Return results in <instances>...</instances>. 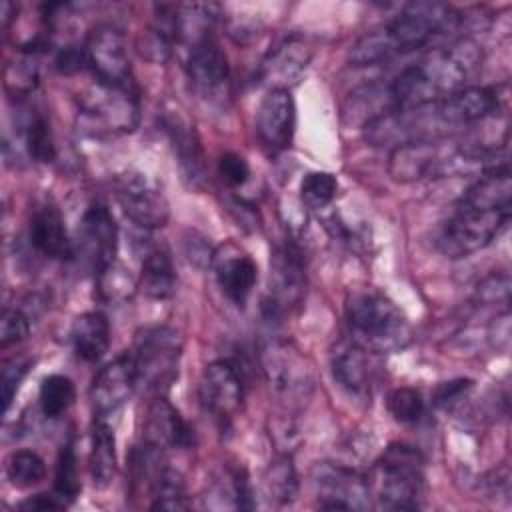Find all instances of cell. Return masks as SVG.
<instances>
[{
    "label": "cell",
    "instance_id": "obj_46",
    "mask_svg": "<svg viewBox=\"0 0 512 512\" xmlns=\"http://www.w3.org/2000/svg\"><path fill=\"white\" fill-rule=\"evenodd\" d=\"M54 66H56V70H58L60 74H66V76H72V74L82 72L84 68H88L84 46H74V44H70V46L60 48V52L56 54Z\"/></svg>",
    "mask_w": 512,
    "mask_h": 512
},
{
    "label": "cell",
    "instance_id": "obj_6",
    "mask_svg": "<svg viewBox=\"0 0 512 512\" xmlns=\"http://www.w3.org/2000/svg\"><path fill=\"white\" fill-rule=\"evenodd\" d=\"M510 214L512 208L484 210L458 204L440 230L436 246L448 258L470 256L486 248L506 228Z\"/></svg>",
    "mask_w": 512,
    "mask_h": 512
},
{
    "label": "cell",
    "instance_id": "obj_5",
    "mask_svg": "<svg viewBox=\"0 0 512 512\" xmlns=\"http://www.w3.org/2000/svg\"><path fill=\"white\" fill-rule=\"evenodd\" d=\"M134 364L138 384L154 392H164L178 378L182 356V336L166 324L144 326L134 338Z\"/></svg>",
    "mask_w": 512,
    "mask_h": 512
},
{
    "label": "cell",
    "instance_id": "obj_10",
    "mask_svg": "<svg viewBox=\"0 0 512 512\" xmlns=\"http://www.w3.org/2000/svg\"><path fill=\"white\" fill-rule=\"evenodd\" d=\"M114 196L122 212L140 228H162L170 218V206L162 188L140 170L120 172L114 178Z\"/></svg>",
    "mask_w": 512,
    "mask_h": 512
},
{
    "label": "cell",
    "instance_id": "obj_40",
    "mask_svg": "<svg viewBox=\"0 0 512 512\" xmlns=\"http://www.w3.org/2000/svg\"><path fill=\"white\" fill-rule=\"evenodd\" d=\"M30 332V322L18 308H4L0 314V346L8 348L22 342Z\"/></svg>",
    "mask_w": 512,
    "mask_h": 512
},
{
    "label": "cell",
    "instance_id": "obj_28",
    "mask_svg": "<svg viewBox=\"0 0 512 512\" xmlns=\"http://www.w3.org/2000/svg\"><path fill=\"white\" fill-rule=\"evenodd\" d=\"M138 288L154 298L166 300L176 290V270L172 264L170 250L164 244H156L146 250L142 258V272L138 278Z\"/></svg>",
    "mask_w": 512,
    "mask_h": 512
},
{
    "label": "cell",
    "instance_id": "obj_35",
    "mask_svg": "<svg viewBox=\"0 0 512 512\" xmlns=\"http://www.w3.org/2000/svg\"><path fill=\"white\" fill-rule=\"evenodd\" d=\"M6 476L14 486L30 488L44 480L46 464L32 450H16L6 458Z\"/></svg>",
    "mask_w": 512,
    "mask_h": 512
},
{
    "label": "cell",
    "instance_id": "obj_42",
    "mask_svg": "<svg viewBox=\"0 0 512 512\" xmlns=\"http://www.w3.org/2000/svg\"><path fill=\"white\" fill-rule=\"evenodd\" d=\"M472 388H474V382L470 378H454V380L442 382L434 390V404L438 408L452 410L470 394Z\"/></svg>",
    "mask_w": 512,
    "mask_h": 512
},
{
    "label": "cell",
    "instance_id": "obj_36",
    "mask_svg": "<svg viewBox=\"0 0 512 512\" xmlns=\"http://www.w3.org/2000/svg\"><path fill=\"white\" fill-rule=\"evenodd\" d=\"M80 492V480H78V458L74 444L68 442L60 448L58 460H56V472H54V494L70 506Z\"/></svg>",
    "mask_w": 512,
    "mask_h": 512
},
{
    "label": "cell",
    "instance_id": "obj_21",
    "mask_svg": "<svg viewBox=\"0 0 512 512\" xmlns=\"http://www.w3.org/2000/svg\"><path fill=\"white\" fill-rule=\"evenodd\" d=\"M28 228L30 242L42 256L52 260L74 258V244L68 236L64 216L52 200L44 198L34 204Z\"/></svg>",
    "mask_w": 512,
    "mask_h": 512
},
{
    "label": "cell",
    "instance_id": "obj_3",
    "mask_svg": "<svg viewBox=\"0 0 512 512\" xmlns=\"http://www.w3.org/2000/svg\"><path fill=\"white\" fill-rule=\"evenodd\" d=\"M370 494L382 508L416 510L424 498V458L408 444H390L368 476Z\"/></svg>",
    "mask_w": 512,
    "mask_h": 512
},
{
    "label": "cell",
    "instance_id": "obj_31",
    "mask_svg": "<svg viewBox=\"0 0 512 512\" xmlns=\"http://www.w3.org/2000/svg\"><path fill=\"white\" fill-rule=\"evenodd\" d=\"M264 492L278 506L292 504L298 494V476L288 454L274 458L264 472Z\"/></svg>",
    "mask_w": 512,
    "mask_h": 512
},
{
    "label": "cell",
    "instance_id": "obj_33",
    "mask_svg": "<svg viewBox=\"0 0 512 512\" xmlns=\"http://www.w3.org/2000/svg\"><path fill=\"white\" fill-rule=\"evenodd\" d=\"M76 388L74 382L64 374H50L40 384V410L46 418H58L62 416L74 402Z\"/></svg>",
    "mask_w": 512,
    "mask_h": 512
},
{
    "label": "cell",
    "instance_id": "obj_17",
    "mask_svg": "<svg viewBox=\"0 0 512 512\" xmlns=\"http://www.w3.org/2000/svg\"><path fill=\"white\" fill-rule=\"evenodd\" d=\"M296 128V104L290 90L272 88L260 100L256 112V132L272 152H282L292 144Z\"/></svg>",
    "mask_w": 512,
    "mask_h": 512
},
{
    "label": "cell",
    "instance_id": "obj_1",
    "mask_svg": "<svg viewBox=\"0 0 512 512\" xmlns=\"http://www.w3.org/2000/svg\"><path fill=\"white\" fill-rule=\"evenodd\" d=\"M480 62L482 50L470 38L434 48L388 84L394 108L410 110L442 100L464 88V82L480 68Z\"/></svg>",
    "mask_w": 512,
    "mask_h": 512
},
{
    "label": "cell",
    "instance_id": "obj_7",
    "mask_svg": "<svg viewBox=\"0 0 512 512\" xmlns=\"http://www.w3.org/2000/svg\"><path fill=\"white\" fill-rule=\"evenodd\" d=\"M460 24V16L452 12L450 6L442 2H410L404 10L384 24L386 36L392 44L394 54L410 52L426 46L436 34L446 28Z\"/></svg>",
    "mask_w": 512,
    "mask_h": 512
},
{
    "label": "cell",
    "instance_id": "obj_4",
    "mask_svg": "<svg viewBox=\"0 0 512 512\" xmlns=\"http://www.w3.org/2000/svg\"><path fill=\"white\" fill-rule=\"evenodd\" d=\"M78 120L90 136H118L132 132L138 124V92L128 84L94 86L78 98Z\"/></svg>",
    "mask_w": 512,
    "mask_h": 512
},
{
    "label": "cell",
    "instance_id": "obj_27",
    "mask_svg": "<svg viewBox=\"0 0 512 512\" xmlns=\"http://www.w3.org/2000/svg\"><path fill=\"white\" fill-rule=\"evenodd\" d=\"M70 342L76 358L96 362L110 346V322L102 312L80 314L70 328Z\"/></svg>",
    "mask_w": 512,
    "mask_h": 512
},
{
    "label": "cell",
    "instance_id": "obj_8",
    "mask_svg": "<svg viewBox=\"0 0 512 512\" xmlns=\"http://www.w3.org/2000/svg\"><path fill=\"white\" fill-rule=\"evenodd\" d=\"M260 366L270 388L286 402L304 400L314 386L308 358L288 342H266L260 348Z\"/></svg>",
    "mask_w": 512,
    "mask_h": 512
},
{
    "label": "cell",
    "instance_id": "obj_48",
    "mask_svg": "<svg viewBox=\"0 0 512 512\" xmlns=\"http://www.w3.org/2000/svg\"><path fill=\"white\" fill-rule=\"evenodd\" d=\"M20 510L26 512H46V510H64L66 504L52 492V494H36L18 504Z\"/></svg>",
    "mask_w": 512,
    "mask_h": 512
},
{
    "label": "cell",
    "instance_id": "obj_15",
    "mask_svg": "<svg viewBox=\"0 0 512 512\" xmlns=\"http://www.w3.org/2000/svg\"><path fill=\"white\" fill-rule=\"evenodd\" d=\"M244 386L234 364L228 360L210 362L198 382V398L204 410L218 420H230L242 406Z\"/></svg>",
    "mask_w": 512,
    "mask_h": 512
},
{
    "label": "cell",
    "instance_id": "obj_19",
    "mask_svg": "<svg viewBox=\"0 0 512 512\" xmlns=\"http://www.w3.org/2000/svg\"><path fill=\"white\" fill-rule=\"evenodd\" d=\"M136 384L138 372L132 352H122L104 368H100L90 386V400L98 416H106L118 410L132 396Z\"/></svg>",
    "mask_w": 512,
    "mask_h": 512
},
{
    "label": "cell",
    "instance_id": "obj_9",
    "mask_svg": "<svg viewBox=\"0 0 512 512\" xmlns=\"http://www.w3.org/2000/svg\"><path fill=\"white\" fill-rule=\"evenodd\" d=\"M186 78L190 90L212 106H222L230 98L228 58L214 34L186 50Z\"/></svg>",
    "mask_w": 512,
    "mask_h": 512
},
{
    "label": "cell",
    "instance_id": "obj_26",
    "mask_svg": "<svg viewBox=\"0 0 512 512\" xmlns=\"http://www.w3.org/2000/svg\"><path fill=\"white\" fill-rule=\"evenodd\" d=\"M512 180L508 164L488 168L482 178H478L458 200L460 206L484 208V210H500L512 208Z\"/></svg>",
    "mask_w": 512,
    "mask_h": 512
},
{
    "label": "cell",
    "instance_id": "obj_29",
    "mask_svg": "<svg viewBox=\"0 0 512 512\" xmlns=\"http://www.w3.org/2000/svg\"><path fill=\"white\" fill-rule=\"evenodd\" d=\"M116 474V438L106 416H98L92 424L90 476L94 486L106 488Z\"/></svg>",
    "mask_w": 512,
    "mask_h": 512
},
{
    "label": "cell",
    "instance_id": "obj_18",
    "mask_svg": "<svg viewBox=\"0 0 512 512\" xmlns=\"http://www.w3.org/2000/svg\"><path fill=\"white\" fill-rule=\"evenodd\" d=\"M498 108V92L486 86H464L434 102V112L444 130L456 126H474L476 122L496 114Z\"/></svg>",
    "mask_w": 512,
    "mask_h": 512
},
{
    "label": "cell",
    "instance_id": "obj_45",
    "mask_svg": "<svg viewBox=\"0 0 512 512\" xmlns=\"http://www.w3.org/2000/svg\"><path fill=\"white\" fill-rule=\"evenodd\" d=\"M214 250L208 242L206 236L188 230L184 236V254L188 258L190 264L198 266V268H212V258H214Z\"/></svg>",
    "mask_w": 512,
    "mask_h": 512
},
{
    "label": "cell",
    "instance_id": "obj_47",
    "mask_svg": "<svg viewBox=\"0 0 512 512\" xmlns=\"http://www.w3.org/2000/svg\"><path fill=\"white\" fill-rule=\"evenodd\" d=\"M488 338H490V342L496 350H506L508 348V342H510V312H508V308H504L494 318V322L490 324Z\"/></svg>",
    "mask_w": 512,
    "mask_h": 512
},
{
    "label": "cell",
    "instance_id": "obj_41",
    "mask_svg": "<svg viewBox=\"0 0 512 512\" xmlns=\"http://www.w3.org/2000/svg\"><path fill=\"white\" fill-rule=\"evenodd\" d=\"M30 368V360L28 358H10L2 362V370H0V384H2V400H4V410L10 408L12 398L22 382V378L26 376Z\"/></svg>",
    "mask_w": 512,
    "mask_h": 512
},
{
    "label": "cell",
    "instance_id": "obj_25",
    "mask_svg": "<svg viewBox=\"0 0 512 512\" xmlns=\"http://www.w3.org/2000/svg\"><path fill=\"white\" fill-rule=\"evenodd\" d=\"M372 354L352 338H340L330 352V368L336 382L352 394L370 392L374 380Z\"/></svg>",
    "mask_w": 512,
    "mask_h": 512
},
{
    "label": "cell",
    "instance_id": "obj_13",
    "mask_svg": "<svg viewBox=\"0 0 512 512\" xmlns=\"http://www.w3.org/2000/svg\"><path fill=\"white\" fill-rule=\"evenodd\" d=\"M458 162H464V160L458 156L456 144L452 152L444 156L436 140H416V142L400 144L392 150L388 172L396 182L406 184V182H416L430 176H444Z\"/></svg>",
    "mask_w": 512,
    "mask_h": 512
},
{
    "label": "cell",
    "instance_id": "obj_12",
    "mask_svg": "<svg viewBox=\"0 0 512 512\" xmlns=\"http://www.w3.org/2000/svg\"><path fill=\"white\" fill-rule=\"evenodd\" d=\"M312 482L324 510H364L370 506L368 476L352 468L318 462L312 468Z\"/></svg>",
    "mask_w": 512,
    "mask_h": 512
},
{
    "label": "cell",
    "instance_id": "obj_2",
    "mask_svg": "<svg viewBox=\"0 0 512 512\" xmlns=\"http://www.w3.org/2000/svg\"><path fill=\"white\" fill-rule=\"evenodd\" d=\"M350 338L374 354L396 352L410 342V324L400 308L374 288L348 292L344 304Z\"/></svg>",
    "mask_w": 512,
    "mask_h": 512
},
{
    "label": "cell",
    "instance_id": "obj_43",
    "mask_svg": "<svg viewBox=\"0 0 512 512\" xmlns=\"http://www.w3.org/2000/svg\"><path fill=\"white\" fill-rule=\"evenodd\" d=\"M218 174L228 186H244L250 178V166L248 162L236 154V152H226L218 158Z\"/></svg>",
    "mask_w": 512,
    "mask_h": 512
},
{
    "label": "cell",
    "instance_id": "obj_22",
    "mask_svg": "<svg viewBox=\"0 0 512 512\" xmlns=\"http://www.w3.org/2000/svg\"><path fill=\"white\" fill-rule=\"evenodd\" d=\"M312 58V46L302 34L284 36L272 46L260 66V78L272 88L288 90V86L304 72Z\"/></svg>",
    "mask_w": 512,
    "mask_h": 512
},
{
    "label": "cell",
    "instance_id": "obj_30",
    "mask_svg": "<svg viewBox=\"0 0 512 512\" xmlns=\"http://www.w3.org/2000/svg\"><path fill=\"white\" fill-rule=\"evenodd\" d=\"M22 140L32 160L48 164L56 160V142L50 122L42 110H32L22 122Z\"/></svg>",
    "mask_w": 512,
    "mask_h": 512
},
{
    "label": "cell",
    "instance_id": "obj_16",
    "mask_svg": "<svg viewBox=\"0 0 512 512\" xmlns=\"http://www.w3.org/2000/svg\"><path fill=\"white\" fill-rule=\"evenodd\" d=\"M162 130L170 140L184 182L192 188H202L206 182V162L194 124L180 110H164Z\"/></svg>",
    "mask_w": 512,
    "mask_h": 512
},
{
    "label": "cell",
    "instance_id": "obj_23",
    "mask_svg": "<svg viewBox=\"0 0 512 512\" xmlns=\"http://www.w3.org/2000/svg\"><path fill=\"white\" fill-rule=\"evenodd\" d=\"M80 238H82V248L90 264L94 266V272H98L100 268L116 260L118 226L114 216L104 204L94 202L88 206V210L82 216Z\"/></svg>",
    "mask_w": 512,
    "mask_h": 512
},
{
    "label": "cell",
    "instance_id": "obj_44",
    "mask_svg": "<svg viewBox=\"0 0 512 512\" xmlns=\"http://www.w3.org/2000/svg\"><path fill=\"white\" fill-rule=\"evenodd\" d=\"M508 296H510V276L506 272L490 274L476 288V300L482 304H492L498 300L508 304Z\"/></svg>",
    "mask_w": 512,
    "mask_h": 512
},
{
    "label": "cell",
    "instance_id": "obj_39",
    "mask_svg": "<svg viewBox=\"0 0 512 512\" xmlns=\"http://www.w3.org/2000/svg\"><path fill=\"white\" fill-rule=\"evenodd\" d=\"M36 82H38V70L30 62L28 54L24 60L6 68V88H8V92L16 94L18 98L28 96L34 90Z\"/></svg>",
    "mask_w": 512,
    "mask_h": 512
},
{
    "label": "cell",
    "instance_id": "obj_24",
    "mask_svg": "<svg viewBox=\"0 0 512 512\" xmlns=\"http://www.w3.org/2000/svg\"><path fill=\"white\" fill-rule=\"evenodd\" d=\"M142 442H148L162 450L190 448L194 446V428L166 398H156L148 406L144 416Z\"/></svg>",
    "mask_w": 512,
    "mask_h": 512
},
{
    "label": "cell",
    "instance_id": "obj_37",
    "mask_svg": "<svg viewBox=\"0 0 512 512\" xmlns=\"http://www.w3.org/2000/svg\"><path fill=\"white\" fill-rule=\"evenodd\" d=\"M338 190V180L330 172H308L300 182L302 204L316 210L328 206Z\"/></svg>",
    "mask_w": 512,
    "mask_h": 512
},
{
    "label": "cell",
    "instance_id": "obj_34",
    "mask_svg": "<svg viewBox=\"0 0 512 512\" xmlns=\"http://www.w3.org/2000/svg\"><path fill=\"white\" fill-rule=\"evenodd\" d=\"M150 498H152V502H150L152 510H186V508H190V500L186 496L182 476L168 466L164 468L158 482L154 484Z\"/></svg>",
    "mask_w": 512,
    "mask_h": 512
},
{
    "label": "cell",
    "instance_id": "obj_20",
    "mask_svg": "<svg viewBox=\"0 0 512 512\" xmlns=\"http://www.w3.org/2000/svg\"><path fill=\"white\" fill-rule=\"evenodd\" d=\"M212 268L216 282L236 306H244L258 280L256 262L234 242H224L214 250Z\"/></svg>",
    "mask_w": 512,
    "mask_h": 512
},
{
    "label": "cell",
    "instance_id": "obj_32",
    "mask_svg": "<svg viewBox=\"0 0 512 512\" xmlns=\"http://www.w3.org/2000/svg\"><path fill=\"white\" fill-rule=\"evenodd\" d=\"M138 288V280L120 262H112L96 272V290L104 302H126Z\"/></svg>",
    "mask_w": 512,
    "mask_h": 512
},
{
    "label": "cell",
    "instance_id": "obj_38",
    "mask_svg": "<svg viewBox=\"0 0 512 512\" xmlns=\"http://www.w3.org/2000/svg\"><path fill=\"white\" fill-rule=\"evenodd\" d=\"M386 408L400 424H414L424 414V400L416 388L400 386L386 396Z\"/></svg>",
    "mask_w": 512,
    "mask_h": 512
},
{
    "label": "cell",
    "instance_id": "obj_11",
    "mask_svg": "<svg viewBox=\"0 0 512 512\" xmlns=\"http://www.w3.org/2000/svg\"><path fill=\"white\" fill-rule=\"evenodd\" d=\"M306 294V262L296 242L274 248L270 258V284L264 300L268 316H280L298 306Z\"/></svg>",
    "mask_w": 512,
    "mask_h": 512
},
{
    "label": "cell",
    "instance_id": "obj_14",
    "mask_svg": "<svg viewBox=\"0 0 512 512\" xmlns=\"http://www.w3.org/2000/svg\"><path fill=\"white\" fill-rule=\"evenodd\" d=\"M88 70L96 82L102 84H128L130 60L122 32L112 24H98L90 30L84 42Z\"/></svg>",
    "mask_w": 512,
    "mask_h": 512
}]
</instances>
